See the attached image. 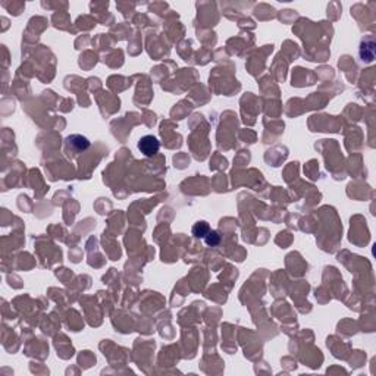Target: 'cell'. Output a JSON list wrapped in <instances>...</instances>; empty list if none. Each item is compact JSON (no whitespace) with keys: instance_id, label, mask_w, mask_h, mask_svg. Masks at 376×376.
<instances>
[{"instance_id":"1","label":"cell","mask_w":376,"mask_h":376,"mask_svg":"<svg viewBox=\"0 0 376 376\" xmlns=\"http://www.w3.org/2000/svg\"><path fill=\"white\" fill-rule=\"evenodd\" d=\"M159 149H160V143L155 135H144L138 141V150L147 157H153L155 155H157Z\"/></svg>"},{"instance_id":"2","label":"cell","mask_w":376,"mask_h":376,"mask_svg":"<svg viewBox=\"0 0 376 376\" xmlns=\"http://www.w3.org/2000/svg\"><path fill=\"white\" fill-rule=\"evenodd\" d=\"M374 58H375V40H374V37H368L362 41L360 59L363 62H372Z\"/></svg>"},{"instance_id":"3","label":"cell","mask_w":376,"mask_h":376,"mask_svg":"<svg viewBox=\"0 0 376 376\" xmlns=\"http://www.w3.org/2000/svg\"><path fill=\"white\" fill-rule=\"evenodd\" d=\"M66 146H68L69 149L72 147L75 152H83V150H86V149L90 147V141H89L86 137H83V135L74 134V135H69V137L66 138Z\"/></svg>"},{"instance_id":"4","label":"cell","mask_w":376,"mask_h":376,"mask_svg":"<svg viewBox=\"0 0 376 376\" xmlns=\"http://www.w3.org/2000/svg\"><path fill=\"white\" fill-rule=\"evenodd\" d=\"M209 231H210V226L207 222H197L192 226V235L195 238H204L209 234Z\"/></svg>"},{"instance_id":"5","label":"cell","mask_w":376,"mask_h":376,"mask_svg":"<svg viewBox=\"0 0 376 376\" xmlns=\"http://www.w3.org/2000/svg\"><path fill=\"white\" fill-rule=\"evenodd\" d=\"M204 240H206V244L207 246H210V247H215V246H218L219 243H220V235H219V232L218 231H209V234L204 237Z\"/></svg>"}]
</instances>
